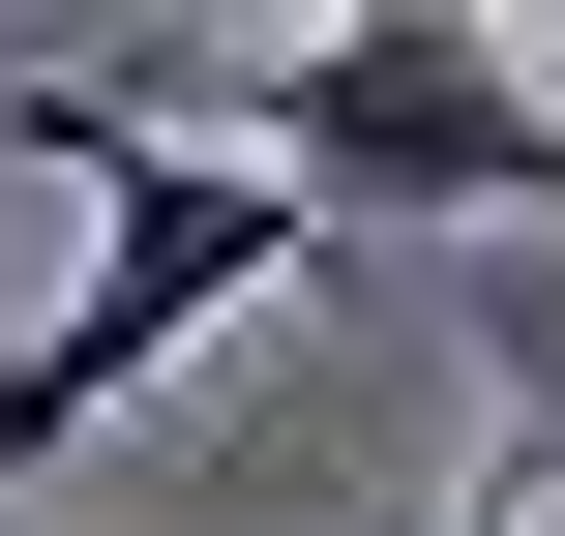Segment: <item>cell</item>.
<instances>
[{"label": "cell", "mask_w": 565, "mask_h": 536, "mask_svg": "<svg viewBox=\"0 0 565 536\" xmlns=\"http://www.w3.org/2000/svg\"><path fill=\"white\" fill-rule=\"evenodd\" d=\"M447 536H536V448H477V507H447Z\"/></svg>", "instance_id": "3"}, {"label": "cell", "mask_w": 565, "mask_h": 536, "mask_svg": "<svg viewBox=\"0 0 565 536\" xmlns=\"http://www.w3.org/2000/svg\"><path fill=\"white\" fill-rule=\"evenodd\" d=\"M149 119L268 149L328 239H565V90L477 30V0H358V30H179L119 60Z\"/></svg>", "instance_id": "1"}, {"label": "cell", "mask_w": 565, "mask_h": 536, "mask_svg": "<svg viewBox=\"0 0 565 536\" xmlns=\"http://www.w3.org/2000/svg\"><path fill=\"white\" fill-rule=\"evenodd\" d=\"M536 536H565V477H536Z\"/></svg>", "instance_id": "4"}, {"label": "cell", "mask_w": 565, "mask_h": 536, "mask_svg": "<svg viewBox=\"0 0 565 536\" xmlns=\"http://www.w3.org/2000/svg\"><path fill=\"white\" fill-rule=\"evenodd\" d=\"M0 149H60V179H89V269H60V328L0 358V477H60V448H89L119 388H179V358H209V328H238L268 269H328V209H298L268 149L149 119L119 60H30V90H0Z\"/></svg>", "instance_id": "2"}]
</instances>
